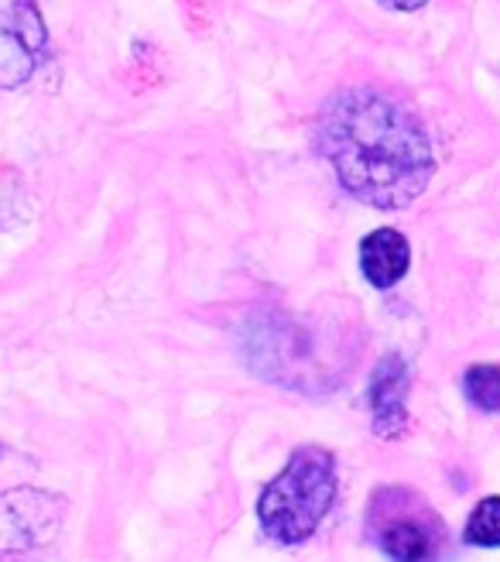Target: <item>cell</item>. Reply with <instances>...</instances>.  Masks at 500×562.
<instances>
[{"mask_svg":"<svg viewBox=\"0 0 500 562\" xmlns=\"http://www.w3.org/2000/svg\"><path fill=\"white\" fill-rule=\"evenodd\" d=\"M319 151L343 189L374 210H405L429 189V134L401 103L377 90H343L319 117Z\"/></svg>","mask_w":500,"mask_h":562,"instance_id":"6da1fadb","label":"cell"},{"mask_svg":"<svg viewBox=\"0 0 500 562\" xmlns=\"http://www.w3.org/2000/svg\"><path fill=\"white\" fill-rule=\"evenodd\" d=\"M337 487V457L322 446H298L285 470L261 491V531L277 546L309 542L332 512Z\"/></svg>","mask_w":500,"mask_h":562,"instance_id":"7a4b0ae2","label":"cell"},{"mask_svg":"<svg viewBox=\"0 0 500 562\" xmlns=\"http://www.w3.org/2000/svg\"><path fill=\"white\" fill-rule=\"evenodd\" d=\"M367 531L391 562H439L446 549L439 515L408 487H380L371 497Z\"/></svg>","mask_w":500,"mask_h":562,"instance_id":"3957f363","label":"cell"},{"mask_svg":"<svg viewBox=\"0 0 500 562\" xmlns=\"http://www.w3.org/2000/svg\"><path fill=\"white\" fill-rule=\"evenodd\" d=\"M63 525V501L45 491L0 494V562L32 559L52 546Z\"/></svg>","mask_w":500,"mask_h":562,"instance_id":"277c9868","label":"cell"},{"mask_svg":"<svg viewBox=\"0 0 500 562\" xmlns=\"http://www.w3.org/2000/svg\"><path fill=\"white\" fill-rule=\"evenodd\" d=\"M48 45L35 0H0V87L14 90L32 79Z\"/></svg>","mask_w":500,"mask_h":562,"instance_id":"5b68a950","label":"cell"},{"mask_svg":"<svg viewBox=\"0 0 500 562\" xmlns=\"http://www.w3.org/2000/svg\"><path fill=\"white\" fill-rule=\"evenodd\" d=\"M408 387H411L408 363L398 353L380 357L371 374V387H367L374 436L398 439L408 432V422H411L408 418Z\"/></svg>","mask_w":500,"mask_h":562,"instance_id":"8992f818","label":"cell"},{"mask_svg":"<svg viewBox=\"0 0 500 562\" xmlns=\"http://www.w3.org/2000/svg\"><path fill=\"white\" fill-rule=\"evenodd\" d=\"M408 265H411V247L405 234L391 227L367 234L364 244H360V271H364V278L374 289H395L408 274Z\"/></svg>","mask_w":500,"mask_h":562,"instance_id":"52a82bcc","label":"cell"},{"mask_svg":"<svg viewBox=\"0 0 500 562\" xmlns=\"http://www.w3.org/2000/svg\"><path fill=\"white\" fill-rule=\"evenodd\" d=\"M463 391L480 412H500V368H493V363H474V368H466Z\"/></svg>","mask_w":500,"mask_h":562,"instance_id":"ba28073f","label":"cell"},{"mask_svg":"<svg viewBox=\"0 0 500 562\" xmlns=\"http://www.w3.org/2000/svg\"><path fill=\"white\" fill-rule=\"evenodd\" d=\"M466 542L480 549H497L500 546V497H484L474 515L466 521Z\"/></svg>","mask_w":500,"mask_h":562,"instance_id":"9c48e42d","label":"cell"},{"mask_svg":"<svg viewBox=\"0 0 500 562\" xmlns=\"http://www.w3.org/2000/svg\"><path fill=\"white\" fill-rule=\"evenodd\" d=\"M380 4L398 8V11H419V8H425V4H429V0H380Z\"/></svg>","mask_w":500,"mask_h":562,"instance_id":"30bf717a","label":"cell"}]
</instances>
